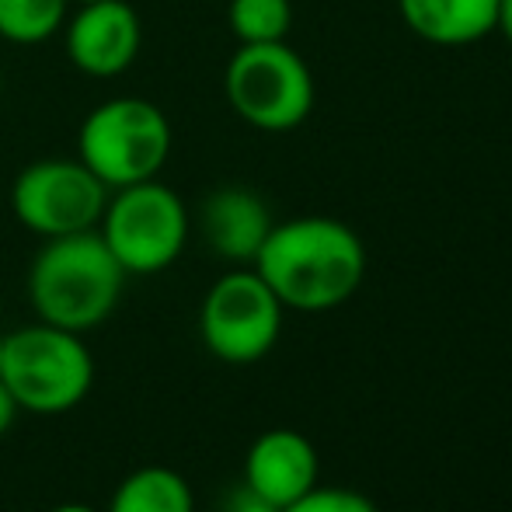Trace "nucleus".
<instances>
[{"label": "nucleus", "instance_id": "6ab92c4d", "mask_svg": "<svg viewBox=\"0 0 512 512\" xmlns=\"http://www.w3.org/2000/svg\"><path fill=\"white\" fill-rule=\"evenodd\" d=\"M495 32L512 46V0H499V14H495Z\"/></svg>", "mask_w": 512, "mask_h": 512}, {"label": "nucleus", "instance_id": "7ed1b4c3", "mask_svg": "<svg viewBox=\"0 0 512 512\" xmlns=\"http://www.w3.org/2000/svg\"><path fill=\"white\" fill-rule=\"evenodd\" d=\"M0 384L11 391L21 411L63 415L91 394L95 359L84 345V335L39 321L4 335Z\"/></svg>", "mask_w": 512, "mask_h": 512}, {"label": "nucleus", "instance_id": "dca6fc26", "mask_svg": "<svg viewBox=\"0 0 512 512\" xmlns=\"http://www.w3.org/2000/svg\"><path fill=\"white\" fill-rule=\"evenodd\" d=\"M283 512H380V509L363 492L335 488V485H314L304 499H297Z\"/></svg>", "mask_w": 512, "mask_h": 512}, {"label": "nucleus", "instance_id": "2eb2a0df", "mask_svg": "<svg viewBox=\"0 0 512 512\" xmlns=\"http://www.w3.org/2000/svg\"><path fill=\"white\" fill-rule=\"evenodd\" d=\"M227 21L241 46L286 42L293 28V4L290 0H230Z\"/></svg>", "mask_w": 512, "mask_h": 512}, {"label": "nucleus", "instance_id": "6e6552de", "mask_svg": "<svg viewBox=\"0 0 512 512\" xmlns=\"http://www.w3.org/2000/svg\"><path fill=\"white\" fill-rule=\"evenodd\" d=\"M108 203V185L81 157H46L18 171L11 185L14 220L25 230L49 237L95 230Z\"/></svg>", "mask_w": 512, "mask_h": 512}, {"label": "nucleus", "instance_id": "f03ea898", "mask_svg": "<svg viewBox=\"0 0 512 512\" xmlns=\"http://www.w3.org/2000/svg\"><path fill=\"white\" fill-rule=\"evenodd\" d=\"M126 272L98 230L49 237L28 269V304L39 321L63 331H95L119 307Z\"/></svg>", "mask_w": 512, "mask_h": 512}, {"label": "nucleus", "instance_id": "f257e3e1", "mask_svg": "<svg viewBox=\"0 0 512 512\" xmlns=\"http://www.w3.org/2000/svg\"><path fill=\"white\" fill-rule=\"evenodd\" d=\"M251 269L269 283L286 310L321 314L349 304L366 276L359 234L331 216H297L272 223Z\"/></svg>", "mask_w": 512, "mask_h": 512}, {"label": "nucleus", "instance_id": "39448f33", "mask_svg": "<svg viewBox=\"0 0 512 512\" xmlns=\"http://www.w3.org/2000/svg\"><path fill=\"white\" fill-rule=\"evenodd\" d=\"M98 237L126 276H157L182 258L189 241V209L161 178L108 192Z\"/></svg>", "mask_w": 512, "mask_h": 512}, {"label": "nucleus", "instance_id": "5701e85b", "mask_svg": "<svg viewBox=\"0 0 512 512\" xmlns=\"http://www.w3.org/2000/svg\"><path fill=\"white\" fill-rule=\"evenodd\" d=\"M70 4H95V0H70Z\"/></svg>", "mask_w": 512, "mask_h": 512}, {"label": "nucleus", "instance_id": "4468645a", "mask_svg": "<svg viewBox=\"0 0 512 512\" xmlns=\"http://www.w3.org/2000/svg\"><path fill=\"white\" fill-rule=\"evenodd\" d=\"M70 0H0V39L11 46H42L63 32Z\"/></svg>", "mask_w": 512, "mask_h": 512}, {"label": "nucleus", "instance_id": "ddd939ff", "mask_svg": "<svg viewBox=\"0 0 512 512\" xmlns=\"http://www.w3.org/2000/svg\"><path fill=\"white\" fill-rule=\"evenodd\" d=\"M105 512H196V495L178 471L147 464L122 478Z\"/></svg>", "mask_w": 512, "mask_h": 512}, {"label": "nucleus", "instance_id": "423d86ee", "mask_svg": "<svg viewBox=\"0 0 512 512\" xmlns=\"http://www.w3.org/2000/svg\"><path fill=\"white\" fill-rule=\"evenodd\" d=\"M223 95L248 126L290 133L314 112V74L286 42L237 46L223 70Z\"/></svg>", "mask_w": 512, "mask_h": 512}, {"label": "nucleus", "instance_id": "20e7f679", "mask_svg": "<svg viewBox=\"0 0 512 512\" xmlns=\"http://www.w3.org/2000/svg\"><path fill=\"white\" fill-rule=\"evenodd\" d=\"M168 115L136 95L108 98L84 115L77 129V157L112 189L157 178L171 157Z\"/></svg>", "mask_w": 512, "mask_h": 512}, {"label": "nucleus", "instance_id": "aec40b11", "mask_svg": "<svg viewBox=\"0 0 512 512\" xmlns=\"http://www.w3.org/2000/svg\"><path fill=\"white\" fill-rule=\"evenodd\" d=\"M49 512H98V509H91V506H81V502H63V506H53Z\"/></svg>", "mask_w": 512, "mask_h": 512}, {"label": "nucleus", "instance_id": "f3484780", "mask_svg": "<svg viewBox=\"0 0 512 512\" xmlns=\"http://www.w3.org/2000/svg\"><path fill=\"white\" fill-rule=\"evenodd\" d=\"M223 512H283L279 506H272V502H265L262 495H255L251 488H237L234 495L227 499V506H223Z\"/></svg>", "mask_w": 512, "mask_h": 512}, {"label": "nucleus", "instance_id": "1a4fd4ad", "mask_svg": "<svg viewBox=\"0 0 512 512\" xmlns=\"http://www.w3.org/2000/svg\"><path fill=\"white\" fill-rule=\"evenodd\" d=\"M63 46L74 70L95 81L122 77L143 49L140 14L126 0L77 4V14L63 25Z\"/></svg>", "mask_w": 512, "mask_h": 512}, {"label": "nucleus", "instance_id": "a211bd4d", "mask_svg": "<svg viewBox=\"0 0 512 512\" xmlns=\"http://www.w3.org/2000/svg\"><path fill=\"white\" fill-rule=\"evenodd\" d=\"M18 401L11 398V391H7L4 384H0V436H4L7 429L14 425V418H18Z\"/></svg>", "mask_w": 512, "mask_h": 512}, {"label": "nucleus", "instance_id": "4be33fe9", "mask_svg": "<svg viewBox=\"0 0 512 512\" xmlns=\"http://www.w3.org/2000/svg\"><path fill=\"white\" fill-rule=\"evenodd\" d=\"M0 95H4V67H0Z\"/></svg>", "mask_w": 512, "mask_h": 512}, {"label": "nucleus", "instance_id": "9b49d317", "mask_svg": "<svg viewBox=\"0 0 512 512\" xmlns=\"http://www.w3.org/2000/svg\"><path fill=\"white\" fill-rule=\"evenodd\" d=\"M272 213L258 192L244 185H223L203 203V237L223 262L251 265L272 230Z\"/></svg>", "mask_w": 512, "mask_h": 512}, {"label": "nucleus", "instance_id": "9d476101", "mask_svg": "<svg viewBox=\"0 0 512 512\" xmlns=\"http://www.w3.org/2000/svg\"><path fill=\"white\" fill-rule=\"evenodd\" d=\"M317 450L297 429H269L248 446L244 457V488L265 502L286 509L317 485Z\"/></svg>", "mask_w": 512, "mask_h": 512}, {"label": "nucleus", "instance_id": "0eeeda50", "mask_svg": "<svg viewBox=\"0 0 512 512\" xmlns=\"http://www.w3.org/2000/svg\"><path fill=\"white\" fill-rule=\"evenodd\" d=\"M283 304L255 269L223 272L199 307V335L220 363L251 366L276 349Z\"/></svg>", "mask_w": 512, "mask_h": 512}, {"label": "nucleus", "instance_id": "f8f14e48", "mask_svg": "<svg viewBox=\"0 0 512 512\" xmlns=\"http://www.w3.org/2000/svg\"><path fill=\"white\" fill-rule=\"evenodd\" d=\"M398 11L422 42L457 49L495 32L499 0H398Z\"/></svg>", "mask_w": 512, "mask_h": 512}, {"label": "nucleus", "instance_id": "412c9836", "mask_svg": "<svg viewBox=\"0 0 512 512\" xmlns=\"http://www.w3.org/2000/svg\"><path fill=\"white\" fill-rule=\"evenodd\" d=\"M0 370H4V335H0Z\"/></svg>", "mask_w": 512, "mask_h": 512}]
</instances>
